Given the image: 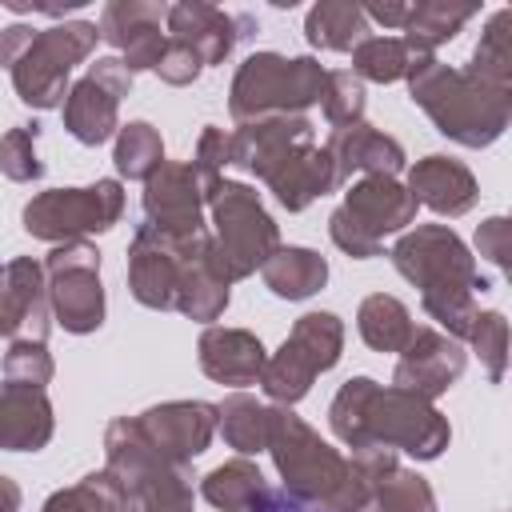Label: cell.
<instances>
[{
	"label": "cell",
	"mask_w": 512,
	"mask_h": 512,
	"mask_svg": "<svg viewBox=\"0 0 512 512\" xmlns=\"http://www.w3.org/2000/svg\"><path fill=\"white\" fill-rule=\"evenodd\" d=\"M388 260L412 288H420V308L428 312V320H436L444 336L464 344L480 312L476 292L492 288V280L480 276L468 244L448 224H416L396 236Z\"/></svg>",
	"instance_id": "1"
},
{
	"label": "cell",
	"mask_w": 512,
	"mask_h": 512,
	"mask_svg": "<svg viewBox=\"0 0 512 512\" xmlns=\"http://www.w3.org/2000/svg\"><path fill=\"white\" fill-rule=\"evenodd\" d=\"M408 96L428 112L436 132L460 148L496 144L512 120V88H492L436 56L408 72Z\"/></svg>",
	"instance_id": "2"
},
{
	"label": "cell",
	"mask_w": 512,
	"mask_h": 512,
	"mask_svg": "<svg viewBox=\"0 0 512 512\" xmlns=\"http://www.w3.org/2000/svg\"><path fill=\"white\" fill-rule=\"evenodd\" d=\"M104 468L124 488V512H196L188 464L152 452L132 416H116L104 428Z\"/></svg>",
	"instance_id": "3"
},
{
	"label": "cell",
	"mask_w": 512,
	"mask_h": 512,
	"mask_svg": "<svg viewBox=\"0 0 512 512\" xmlns=\"http://www.w3.org/2000/svg\"><path fill=\"white\" fill-rule=\"evenodd\" d=\"M328 68L316 56H284V52H252L232 76L228 112L236 124L260 116H304L320 104Z\"/></svg>",
	"instance_id": "4"
},
{
	"label": "cell",
	"mask_w": 512,
	"mask_h": 512,
	"mask_svg": "<svg viewBox=\"0 0 512 512\" xmlns=\"http://www.w3.org/2000/svg\"><path fill=\"white\" fill-rule=\"evenodd\" d=\"M212 212V264L216 272L236 284L248 280L264 260L280 248V228L268 216L260 192L244 180H220V188L208 200Z\"/></svg>",
	"instance_id": "5"
},
{
	"label": "cell",
	"mask_w": 512,
	"mask_h": 512,
	"mask_svg": "<svg viewBox=\"0 0 512 512\" xmlns=\"http://www.w3.org/2000/svg\"><path fill=\"white\" fill-rule=\"evenodd\" d=\"M264 452L272 456L276 472H280V488L304 504H320L328 512V504L336 500L340 484H344V468L348 456H340L328 440H320V432L312 424H304L288 404H272L268 408V444Z\"/></svg>",
	"instance_id": "6"
},
{
	"label": "cell",
	"mask_w": 512,
	"mask_h": 512,
	"mask_svg": "<svg viewBox=\"0 0 512 512\" xmlns=\"http://www.w3.org/2000/svg\"><path fill=\"white\" fill-rule=\"evenodd\" d=\"M96 40H100V28L92 20H64V24L36 28L32 40L24 44V52L8 68L20 104H28L36 112L60 108L72 88L68 84L72 68L96 52Z\"/></svg>",
	"instance_id": "7"
},
{
	"label": "cell",
	"mask_w": 512,
	"mask_h": 512,
	"mask_svg": "<svg viewBox=\"0 0 512 512\" xmlns=\"http://www.w3.org/2000/svg\"><path fill=\"white\" fill-rule=\"evenodd\" d=\"M416 208L420 204L396 176H360L328 216V236L344 256L372 260L384 252V236L416 224Z\"/></svg>",
	"instance_id": "8"
},
{
	"label": "cell",
	"mask_w": 512,
	"mask_h": 512,
	"mask_svg": "<svg viewBox=\"0 0 512 512\" xmlns=\"http://www.w3.org/2000/svg\"><path fill=\"white\" fill-rule=\"evenodd\" d=\"M448 444H452V424L432 400L396 384L372 388L360 416L356 448H392L412 460H440Z\"/></svg>",
	"instance_id": "9"
},
{
	"label": "cell",
	"mask_w": 512,
	"mask_h": 512,
	"mask_svg": "<svg viewBox=\"0 0 512 512\" xmlns=\"http://www.w3.org/2000/svg\"><path fill=\"white\" fill-rule=\"evenodd\" d=\"M124 216V184L104 176L84 188H44L20 208V224L32 240L68 244L116 228Z\"/></svg>",
	"instance_id": "10"
},
{
	"label": "cell",
	"mask_w": 512,
	"mask_h": 512,
	"mask_svg": "<svg viewBox=\"0 0 512 512\" xmlns=\"http://www.w3.org/2000/svg\"><path fill=\"white\" fill-rule=\"evenodd\" d=\"M344 356V320L336 312H304L284 344L268 356L260 372V388L276 404H296L308 396L312 380L328 368H336Z\"/></svg>",
	"instance_id": "11"
},
{
	"label": "cell",
	"mask_w": 512,
	"mask_h": 512,
	"mask_svg": "<svg viewBox=\"0 0 512 512\" xmlns=\"http://www.w3.org/2000/svg\"><path fill=\"white\" fill-rule=\"evenodd\" d=\"M48 308L52 324L72 336H88L104 324V284H100V252L88 240L52 244L44 256Z\"/></svg>",
	"instance_id": "12"
},
{
	"label": "cell",
	"mask_w": 512,
	"mask_h": 512,
	"mask_svg": "<svg viewBox=\"0 0 512 512\" xmlns=\"http://www.w3.org/2000/svg\"><path fill=\"white\" fill-rule=\"evenodd\" d=\"M208 244H212V232L168 236V232H156L148 224H136L132 244H128V292H132V300L152 308V312L176 308L180 276Z\"/></svg>",
	"instance_id": "13"
},
{
	"label": "cell",
	"mask_w": 512,
	"mask_h": 512,
	"mask_svg": "<svg viewBox=\"0 0 512 512\" xmlns=\"http://www.w3.org/2000/svg\"><path fill=\"white\" fill-rule=\"evenodd\" d=\"M212 184L192 168V160H164L148 180H144V224L168 236H196L208 232L204 208L212 200Z\"/></svg>",
	"instance_id": "14"
},
{
	"label": "cell",
	"mask_w": 512,
	"mask_h": 512,
	"mask_svg": "<svg viewBox=\"0 0 512 512\" xmlns=\"http://www.w3.org/2000/svg\"><path fill=\"white\" fill-rule=\"evenodd\" d=\"M152 452L172 464H192L216 436V404L208 400H164L132 416Z\"/></svg>",
	"instance_id": "15"
},
{
	"label": "cell",
	"mask_w": 512,
	"mask_h": 512,
	"mask_svg": "<svg viewBox=\"0 0 512 512\" xmlns=\"http://www.w3.org/2000/svg\"><path fill=\"white\" fill-rule=\"evenodd\" d=\"M164 32L168 40H180L184 48H192L204 68H212V64H224L240 40L256 36V20L248 12L232 16L204 0H180V4H168Z\"/></svg>",
	"instance_id": "16"
},
{
	"label": "cell",
	"mask_w": 512,
	"mask_h": 512,
	"mask_svg": "<svg viewBox=\"0 0 512 512\" xmlns=\"http://www.w3.org/2000/svg\"><path fill=\"white\" fill-rule=\"evenodd\" d=\"M164 16H168V4H152V0H108L100 8V40L108 48L120 52V64L136 76V72H152L164 44H168V32H164Z\"/></svg>",
	"instance_id": "17"
},
{
	"label": "cell",
	"mask_w": 512,
	"mask_h": 512,
	"mask_svg": "<svg viewBox=\"0 0 512 512\" xmlns=\"http://www.w3.org/2000/svg\"><path fill=\"white\" fill-rule=\"evenodd\" d=\"M464 368H468V352L460 340L444 336L440 328L416 324L412 340L400 348V360L392 368V384L408 388L424 400H436L464 376Z\"/></svg>",
	"instance_id": "18"
},
{
	"label": "cell",
	"mask_w": 512,
	"mask_h": 512,
	"mask_svg": "<svg viewBox=\"0 0 512 512\" xmlns=\"http://www.w3.org/2000/svg\"><path fill=\"white\" fill-rule=\"evenodd\" d=\"M52 308L44 264L32 256H12L0 264V336L4 340H48Z\"/></svg>",
	"instance_id": "19"
},
{
	"label": "cell",
	"mask_w": 512,
	"mask_h": 512,
	"mask_svg": "<svg viewBox=\"0 0 512 512\" xmlns=\"http://www.w3.org/2000/svg\"><path fill=\"white\" fill-rule=\"evenodd\" d=\"M312 136H316V128L308 116H260V120L236 124V132H228V164L264 180V172L272 164H280L292 148L312 144Z\"/></svg>",
	"instance_id": "20"
},
{
	"label": "cell",
	"mask_w": 512,
	"mask_h": 512,
	"mask_svg": "<svg viewBox=\"0 0 512 512\" xmlns=\"http://www.w3.org/2000/svg\"><path fill=\"white\" fill-rule=\"evenodd\" d=\"M196 360H200V372L208 380L244 392L248 384H260V372L268 364V348L248 328L208 324L200 332V340H196Z\"/></svg>",
	"instance_id": "21"
},
{
	"label": "cell",
	"mask_w": 512,
	"mask_h": 512,
	"mask_svg": "<svg viewBox=\"0 0 512 512\" xmlns=\"http://www.w3.org/2000/svg\"><path fill=\"white\" fill-rule=\"evenodd\" d=\"M264 184H268V192L276 196L280 208H288V212H304L312 200L336 192L344 180H340L336 160L328 156V148L312 140V144L292 148L280 164H272V168L264 172Z\"/></svg>",
	"instance_id": "22"
},
{
	"label": "cell",
	"mask_w": 512,
	"mask_h": 512,
	"mask_svg": "<svg viewBox=\"0 0 512 512\" xmlns=\"http://www.w3.org/2000/svg\"><path fill=\"white\" fill-rule=\"evenodd\" d=\"M404 188L412 192L416 204H424V208H432L436 216H448V220L472 212L476 200H480V184H476L472 168L452 160V156H440V152L416 160L408 168V184Z\"/></svg>",
	"instance_id": "23"
},
{
	"label": "cell",
	"mask_w": 512,
	"mask_h": 512,
	"mask_svg": "<svg viewBox=\"0 0 512 512\" xmlns=\"http://www.w3.org/2000/svg\"><path fill=\"white\" fill-rule=\"evenodd\" d=\"M324 148L336 160L340 180H348L352 172H360V176H396L408 164L404 144L396 136L372 128L368 120L348 124V128H332L328 140H324Z\"/></svg>",
	"instance_id": "24"
},
{
	"label": "cell",
	"mask_w": 512,
	"mask_h": 512,
	"mask_svg": "<svg viewBox=\"0 0 512 512\" xmlns=\"http://www.w3.org/2000/svg\"><path fill=\"white\" fill-rule=\"evenodd\" d=\"M56 432L52 400L44 388H24L0 380V448L4 452H40Z\"/></svg>",
	"instance_id": "25"
},
{
	"label": "cell",
	"mask_w": 512,
	"mask_h": 512,
	"mask_svg": "<svg viewBox=\"0 0 512 512\" xmlns=\"http://www.w3.org/2000/svg\"><path fill=\"white\" fill-rule=\"evenodd\" d=\"M60 112H64L68 136L88 148H100L120 132V96L112 88H104L100 80H92L88 72L68 88Z\"/></svg>",
	"instance_id": "26"
},
{
	"label": "cell",
	"mask_w": 512,
	"mask_h": 512,
	"mask_svg": "<svg viewBox=\"0 0 512 512\" xmlns=\"http://www.w3.org/2000/svg\"><path fill=\"white\" fill-rule=\"evenodd\" d=\"M264 288L280 300H308L316 296L324 284H328V260L316 252V248H304V244H280L264 268Z\"/></svg>",
	"instance_id": "27"
},
{
	"label": "cell",
	"mask_w": 512,
	"mask_h": 512,
	"mask_svg": "<svg viewBox=\"0 0 512 512\" xmlns=\"http://www.w3.org/2000/svg\"><path fill=\"white\" fill-rule=\"evenodd\" d=\"M436 52H424L416 48L412 40L404 36H368L364 44L352 48V76L356 80H372V84H396V80H408L412 68H420L424 60H432Z\"/></svg>",
	"instance_id": "28"
},
{
	"label": "cell",
	"mask_w": 512,
	"mask_h": 512,
	"mask_svg": "<svg viewBox=\"0 0 512 512\" xmlns=\"http://www.w3.org/2000/svg\"><path fill=\"white\" fill-rule=\"evenodd\" d=\"M228 300H232V284L216 272V264H212V244L184 268V276H180V292H176V312H184L188 320H196V324H216L220 316H224V308H228Z\"/></svg>",
	"instance_id": "29"
},
{
	"label": "cell",
	"mask_w": 512,
	"mask_h": 512,
	"mask_svg": "<svg viewBox=\"0 0 512 512\" xmlns=\"http://www.w3.org/2000/svg\"><path fill=\"white\" fill-rule=\"evenodd\" d=\"M372 36V24L364 20L360 4L348 0H320L304 16V40L320 52H352Z\"/></svg>",
	"instance_id": "30"
},
{
	"label": "cell",
	"mask_w": 512,
	"mask_h": 512,
	"mask_svg": "<svg viewBox=\"0 0 512 512\" xmlns=\"http://www.w3.org/2000/svg\"><path fill=\"white\" fill-rule=\"evenodd\" d=\"M268 484L264 472L248 460V456H232L224 464H216L204 480H200V496L216 508V512H252L264 500Z\"/></svg>",
	"instance_id": "31"
},
{
	"label": "cell",
	"mask_w": 512,
	"mask_h": 512,
	"mask_svg": "<svg viewBox=\"0 0 512 512\" xmlns=\"http://www.w3.org/2000/svg\"><path fill=\"white\" fill-rule=\"evenodd\" d=\"M412 312L388 292H372L356 308V332L372 352H400L412 340Z\"/></svg>",
	"instance_id": "32"
},
{
	"label": "cell",
	"mask_w": 512,
	"mask_h": 512,
	"mask_svg": "<svg viewBox=\"0 0 512 512\" xmlns=\"http://www.w3.org/2000/svg\"><path fill=\"white\" fill-rule=\"evenodd\" d=\"M216 428L236 456H256L268 444V404H260L252 392H228L216 404Z\"/></svg>",
	"instance_id": "33"
},
{
	"label": "cell",
	"mask_w": 512,
	"mask_h": 512,
	"mask_svg": "<svg viewBox=\"0 0 512 512\" xmlns=\"http://www.w3.org/2000/svg\"><path fill=\"white\" fill-rule=\"evenodd\" d=\"M400 468V456L392 448H352L348 468H344V484L336 492V500L328 504V512H360L364 500L380 488L384 476H392Z\"/></svg>",
	"instance_id": "34"
},
{
	"label": "cell",
	"mask_w": 512,
	"mask_h": 512,
	"mask_svg": "<svg viewBox=\"0 0 512 512\" xmlns=\"http://www.w3.org/2000/svg\"><path fill=\"white\" fill-rule=\"evenodd\" d=\"M492 88H512V8H496L472 48V64L464 68Z\"/></svg>",
	"instance_id": "35"
},
{
	"label": "cell",
	"mask_w": 512,
	"mask_h": 512,
	"mask_svg": "<svg viewBox=\"0 0 512 512\" xmlns=\"http://www.w3.org/2000/svg\"><path fill=\"white\" fill-rule=\"evenodd\" d=\"M480 8L476 4H452V0H420L412 4V16L404 24V40H412L424 52H436L448 44Z\"/></svg>",
	"instance_id": "36"
},
{
	"label": "cell",
	"mask_w": 512,
	"mask_h": 512,
	"mask_svg": "<svg viewBox=\"0 0 512 512\" xmlns=\"http://www.w3.org/2000/svg\"><path fill=\"white\" fill-rule=\"evenodd\" d=\"M112 164L124 180H148L160 164H164V140L160 128H152L148 120H128L120 124V132L112 136Z\"/></svg>",
	"instance_id": "37"
},
{
	"label": "cell",
	"mask_w": 512,
	"mask_h": 512,
	"mask_svg": "<svg viewBox=\"0 0 512 512\" xmlns=\"http://www.w3.org/2000/svg\"><path fill=\"white\" fill-rule=\"evenodd\" d=\"M40 512H124V488L108 468H100L72 488H56Z\"/></svg>",
	"instance_id": "38"
},
{
	"label": "cell",
	"mask_w": 512,
	"mask_h": 512,
	"mask_svg": "<svg viewBox=\"0 0 512 512\" xmlns=\"http://www.w3.org/2000/svg\"><path fill=\"white\" fill-rule=\"evenodd\" d=\"M360 512H440L432 484L416 468H396L380 480V488L364 500Z\"/></svg>",
	"instance_id": "39"
},
{
	"label": "cell",
	"mask_w": 512,
	"mask_h": 512,
	"mask_svg": "<svg viewBox=\"0 0 512 512\" xmlns=\"http://www.w3.org/2000/svg\"><path fill=\"white\" fill-rule=\"evenodd\" d=\"M468 344L480 356V368H484L488 384H500L504 380V368H508V320H504V312H496V308L476 312L472 332H468Z\"/></svg>",
	"instance_id": "40"
},
{
	"label": "cell",
	"mask_w": 512,
	"mask_h": 512,
	"mask_svg": "<svg viewBox=\"0 0 512 512\" xmlns=\"http://www.w3.org/2000/svg\"><path fill=\"white\" fill-rule=\"evenodd\" d=\"M320 108H324V120H328L332 128L360 124V120H364V108H368L364 80H356L348 68L328 72V76H324V92H320Z\"/></svg>",
	"instance_id": "41"
},
{
	"label": "cell",
	"mask_w": 512,
	"mask_h": 512,
	"mask_svg": "<svg viewBox=\"0 0 512 512\" xmlns=\"http://www.w3.org/2000/svg\"><path fill=\"white\" fill-rule=\"evenodd\" d=\"M36 140H40V124H16L0 136V172L12 184H32L44 176V164L36 156Z\"/></svg>",
	"instance_id": "42"
},
{
	"label": "cell",
	"mask_w": 512,
	"mask_h": 512,
	"mask_svg": "<svg viewBox=\"0 0 512 512\" xmlns=\"http://www.w3.org/2000/svg\"><path fill=\"white\" fill-rule=\"evenodd\" d=\"M0 372H4V380L24 384V388H48L52 376H56V364H52V352L40 340H8Z\"/></svg>",
	"instance_id": "43"
},
{
	"label": "cell",
	"mask_w": 512,
	"mask_h": 512,
	"mask_svg": "<svg viewBox=\"0 0 512 512\" xmlns=\"http://www.w3.org/2000/svg\"><path fill=\"white\" fill-rule=\"evenodd\" d=\"M224 164H228V132L216 128V124H208V128L200 132V140H196L192 168L204 176V184L220 188V180H224Z\"/></svg>",
	"instance_id": "44"
},
{
	"label": "cell",
	"mask_w": 512,
	"mask_h": 512,
	"mask_svg": "<svg viewBox=\"0 0 512 512\" xmlns=\"http://www.w3.org/2000/svg\"><path fill=\"white\" fill-rule=\"evenodd\" d=\"M152 72H156L164 84H172V88H188V84H196V76L204 72V64L196 60L192 48H184L180 40H168Z\"/></svg>",
	"instance_id": "45"
},
{
	"label": "cell",
	"mask_w": 512,
	"mask_h": 512,
	"mask_svg": "<svg viewBox=\"0 0 512 512\" xmlns=\"http://www.w3.org/2000/svg\"><path fill=\"white\" fill-rule=\"evenodd\" d=\"M476 252L484 260H492L500 272L512 268V224H508V216H488L476 228Z\"/></svg>",
	"instance_id": "46"
},
{
	"label": "cell",
	"mask_w": 512,
	"mask_h": 512,
	"mask_svg": "<svg viewBox=\"0 0 512 512\" xmlns=\"http://www.w3.org/2000/svg\"><path fill=\"white\" fill-rule=\"evenodd\" d=\"M88 76H92V80H100L104 88H112L120 100L132 92V72L120 64V56H96V60L88 64Z\"/></svg>",
	"instance_id": "47"
},
{
	"label": "cell",
	"mask_w": 512,
	"mask_h": 512,
	"mask_svg": "<svg viewBox=\"0 0 512 512\" xmlns=\"http://www.w3.org/2000/svg\"><path fill=\"white\" fill-rule=\"evenodd\" d=\"M360 12H364L368 24H384V28H400L404 32V24L412 16V4L408 0H372V4H360Z\"/></svg>",
	"instance_id": "48"
},
{
	"label": "cell",
	"mask_w": 512,
	"mask_h": 512,
	"mask_svg": "<svg viewBox=\"0 0 512 512\" xmlns=\"http://www.w3.org/2000/svg\"><path fill=\"white\" fill-rule=\"evenodd\" d=\"M252 512H324V508H320V504H304V500L288 496L284 488H268L264 500H260Z\"/></svg>",
	"instance_id": "49"
},
{
	"label": "cell",
	"mask_w": 512,
	"mask_h": 512,
	"mask_svg": "<svg viewBox=\"0 0 512 512\" xmlns=\"http://www.w3.org/2000/svg\"><path fill=\"white\" fill-rule=\"evenodd\" d=\"M88 0H64V4H32V0H8L12 12H48V16H64V12H76L84 8Z\"/></svg>",
	"instance_id": "50"
},
{
	"label": "cell",
	"mask_w": 512,
	"mask_h": 512,
	"mask_svg": "<svg viewBox=\"0 0 512 512\" xmlns=\"http://www.w3.org/2000/svg\"><path fill=\"white\" fill-rule=\"evenodd\" d=\"M20 504H24L20 484L12 476H0V512H20Z\"/></svg>",
	"instance_id": "51"
}]
</instances>
